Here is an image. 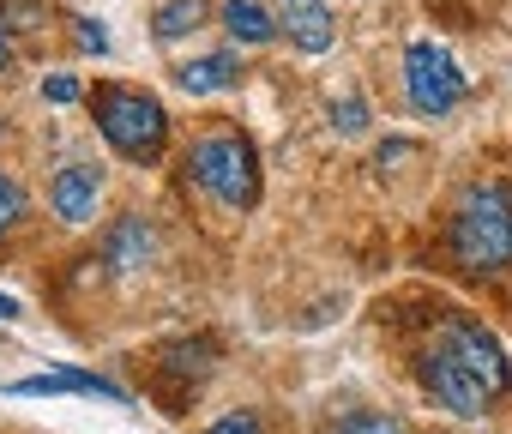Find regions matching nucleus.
<instances>
[{
	"instance_id": "nucleus-1",
	"label": "nucleus",
	"mask_w": 512,
	"mask_h": 434,
	"mask_svg": "<svg viewBox=\"0 0 512 434\" xmlns=\"http://www.w3.org/2000/svg\"><path fill=\"white\" fill-rule=\"evenodd\" d=\"M422 386L434 392L440 410L452 416H482L500 392H506V356L500 344L470 326V320H446L422 356Z\"/></svg>"
},
{
	"instance_id": "nucleus-2",
	"label": "nucleus",
	"mask_w": 512,
	"mask_h": 434,
	"mask_svg": "<svg viewBox=\"0 0 512 434\" xmlns=\"http://www.w3.org/2000/svg\"><path fill=\"white\" fill-rule=\"evenodd\" d=\"M452 254L470 272H506L512 266V193L500 181L464 187L452 211Z\"/></svg>"
},
{
	"instance_id": "nucleus-3",
	"label": "nucleus",
	"mask_w": 512,
	"mask_h": 434,
	"mask_svg": "<svg viewBox=\"0 0 512 434\" xmlns=\"http://www.w3.org/2000/svg\"><path fill=\"white\" fill-rule=\"evenodd\" d=\"M187 169H193V181H199L217 205H229V211H247L253 199H260V163H253V145H247L241 133H205V139L187 151Z\"/></svg>"
},
{
	"instance_id": "nucleus-4",
	"label": "nucleus",
	"mask_w": 512,
	"mask_h": 434,
	"mask_svg": "<svg viewBox=\"0 0 512 434\" xmlns=\"http://www.w3.org/2000/svg\"><path fill=\"white\" fill-rule=\"evenodd\" d=\"M97 127H103V139H109L121 157H133V163H151V157L163 151V139H169L163 103H157L151 91H127V85H103V91H97Z\"/></svg>"
},
{
	"instance_id": "nucleus-5",
	"label": "nucleus",
	"mask_w": 512,
	"mask_h": 434,
	"mask_svg": "<svg viewBox=\"0 0 512 434\" xmlns=\"http://www.w3.org/2000/svg\"><path fill=\"white\" fill-rule=\"evenodd\" d=\"M404 97H410V109L428 115V121H440L446 109H458L464 73H458V61H452L434 37H416V43L404 49Z\"/></svg>"
},
{
	"instance_id": "nucleus-6",
	"label": "nucleus",
	"mask_w": 512,
	"mask_h": 434,
	"mask_svg": "<svg viewBox=\"0 0 512 434\" xmlns=\"http://www.w3.org/2000/svg\"><path fill=\"white\" fill-rule=\"evenodd\" d=\"M97 199H103V169L91 163H67L55 181H49V205L61 224H91L97 217Z\"/></svg>"
},
{
	"instance_id": "nucleus-7",
	"label": "nucleus",
	"mask_w": 512,
	"mask_h": 434,
	"mask_svg": "<svg viewBox=\"0 0 512 434\" xmlns=\"http://www.w3.org/2000/svg\"><path fill=\"white\" fill-rule=\"evenodd\" d=\"M278 13H284V31L302 55H326L338 43V25L326 13V0H278Z\"/></svg>"
},
{
	"instance_id": "nucleus-8",
	"label": "nucleus",
	"mask_w": 512,
	"mask_h": 434,
	"mask_svg": "<svg viewBox=\"0 0 512 434\" xmlns=\"http://www.w3.org/2000/svg\"><path fill=\"white\" fill-rule=\"evenodd\" d=\"M13 398H55V392H91V398H109V404H127V392L103 374H79V368H55V374H31V380H13L7 386Z\"/></svg>"
},
{
	"instance_id": "nucleus-9",
	"label": "nucleus",
	"mask_w": 512,
	"mask_h": 434,
	"mask_svg": "<svg viewBox=\"0 0 512 434\" xmlns=\"http://www.w3.org/2000/svg\"><path fill=\"white\" fill-rule=\"evenodd\" d=\"M235 55H193V61H181L175 67V85L187 91V97H217V91H229L235 85Z\"/></svg>"
},
{
	"instance_id": "nucleus-10",
	"label": "nucleus",
	"mask_w": 512,
	"mask_h": 434,
	"mask_svg": "<svg viewBox=\"0 0 512 434\" xmlns=\"http://www.w3.org/2000/svg\"><path fill=\"white\" fill-rule=\"evenodd\" d=\"M151 248H157V236H151L145 217H121L115 236H109V266H115V272H139V266L151 260Z\"/></svg>"
},
{
	"instance_id": "nucleus-11",
	"label": "nucleus",
	"mask_w": 512,
	"mask_h": 434,
	"mask_svg": "<svg viewBox=\"0 0 512 434\" xmlns=\"http://www.w3.org/2000/svg\"><path fill=\"white\" fill-rule=\"evenodd\" d=\"M223 31L235 37V43H247V49H260V43H272V13L260 7V0H223Z\"/></svg>"
},
{
	"instance_id": "nucleus-12",
	"label": "nucleus",
	"mask_w": 512,
	"mask_h": 434,
	"mask_svg": "<svg viewBox=\"0 0 512 434\" xmlns=\"http://www.w3.org/2000/svg\"><path fill=\"white\" fill-rule=\"evenodd\" d=\"M199 19H205V0H163L151 25H157V37H163V43H175V37L199 31Z\"/></svg>"
},
{
	"instance_id": "nucleus-13",
	"label": "nucleus",
	"mask_w": 512,
	"mask_h": 434,
	"mask_svg": "<svg viewBox=\"0 0 512 434\" xmlns=\"http://www.w3.org/2000/svg\"><path fill=\"white\" fill-rule=\"evenodd\" d=\"M338 434H404V416H392V410H356V416L338 422Z\"/></svg>"
},
{
	"instance_id": "nucleus-14",
	"label": "nucleus",
	"mask_w": 512,
	"mask_h": 434,
	"mask_svg": "<svg viewBox=\"0 0 512 434\" xmlns=\"http://www.w3.org/2000/svg\"><path fill=\"white\" fill-rule=\"evenodd\" d=\"M19 217H25V187H19L13 175H0V236H7Z\"/></svg>"
},
{
	"instance_id": "nucleus-15",
	"label": "nucleus",
	"mask_w": 512,
	"mask_h": 434,
	"mask_svg": "<svg viewBox=\"0 0 512 434\" xmlns=\"http://www.w3.org/2000/svg\"><path fill=\"white\" fill-rule=\"evenodd\" d=\"M43 103H55V109L79 103V79H73V73H49V79H43Z\"/></svg>"
},
{
	"instance_id": "nucleus-16",
	"label": "nucleus",
	"mask_w": 512,
	"mask_h": 434,
	"mask_svg": "<svg viewBox=\"0 0 512 434\" xmlns=\"http://www.w3.org/2000/svg\"><path fill=\"white\" fill-rule=\"evenodd\" d=\"M332 127H344V133H362V127H368V109H362V97H338V103H332Z\"/></svg>"
},
{
	"instance_id": "nucleus-17",
	"label": "nucleus",
	"mask_w": 512,
	"mask_h": 434,
	"mask_svg": "<svg viewBox=\"0 0 512 434\" xmlns=\"http://www.w3.org/2000/svg\"><path fill=\"white\" fill-rule=\"evenodd\" d=\"M205 434H266V428H260V416H253V410H229V416H217Z\"/></svg>"
},
{
	"instance_id": "nucleus-18",
	"label": "nucleus",
	"mask_w": 512,
	"mask_h": 434,
	"mask_svg": "<svg viewBox=\"0 0 512 434\" xmlns=\"http://www.w3.org/2000/svg\"><path fill=\"white\" fill-rule=\"evenodd\" d=\"M73 25H79V49L109 55V31H103V19H73Z\"/></svg>"
},
{
	"instance_id": "nucleus-19",
	"label": "nucleus",
	"mask_w": 512,
	"mask_h": 434,
	"mask_svg": "<svg viewBox=\"0 0 512 434\" xmlns=\"http://www.w3.org/2000/svg\"><path fill=\"white\" fill-rule=\"evenodd\" d=\"M7 320H19V302H13L7 290H0V326H7Z\"/></svg>"
},
{
	"instance_id": "nucleus-20",
	"label": "nucleus",
	"mask_w": 512,
	"mask_h": 434,
	"mask_svg": "<svg viewBox=\"0 0 512 434\" xmlns=\"http://www.w3.org/2000/svg\"><path fill=\"white\" fill-rule=\"evenodd\" d=\"M13 67V43H7V31H0V73Z\"/></svg>"
}]
</instances>
